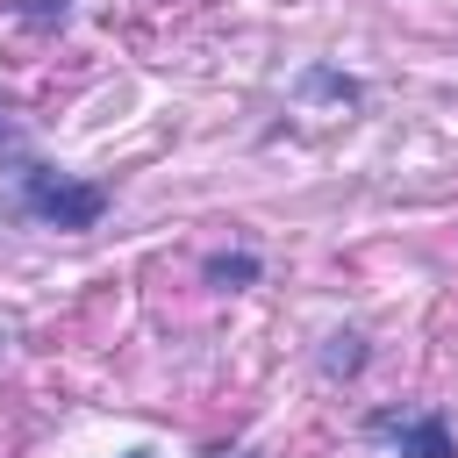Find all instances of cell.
I'll list each match as a JSON object with an SVG mask.
<instances>
[{
    "label": "cell",
    "mask_w": 458,
    "mask_h": 458,
    "mask_svg": "<svg viewBox=\"0 0 458 458\" xmlns=\"http://www.w3.org/2000/svg\"><path fill=\"white\" fill-rule=\"evenodd\" d=\"M358 372H365V336L358 329L322 336V379H358Z\"/></svg>",
    "instance_id": "3957f363"
},
{
    "label": "cell",
    "mask_w": 458,
    "mask_h": 458,
    "mask_svg": "<svg viewBox=\"0 0 458 458\" xmlns=\"http://www.w3.org/2000/svg\"><path fill=\"white\" fill-rule=\"evenodd\" d=\"M21 14H29L36 29H50V21H64V14H72V0H21Z\"/></svg>",
    "instance_id": "8992f818"
},
{
    "label": "cell",
    "mask_w": 458,
    "mask_h": 458,
    "mask_svg": "<svg viewBox=\"0 0 458 458\" xmlns=\"http://www.w3.org/2000/svg\"><path fill=\"white\" fill-rule=\"evenodd\" d=\"M208 458H222V451H208ZM243 458H250V451H243Z\"/></svg>",
    "instance_id": "ba28073f"
},
{
    "label": "cell",
    "mask_w": 458,
    "mask_h": 458,
    "mask_svg": "<svg viewBox=\"0 0 458 458\" xmlns=\"http://www.w3.org/2000/svg\"><path fill=\"white\" fill-rule=\"evenodd\" d=\"M308 93H329V100H358V79H344V72H308Z\"/></svg>",
    "instance_id": "5b68a950"
},
{
    "label": "cell",
    "mask_w": 458,
    "mask_h": 458,
    "mask_svg": "<svg viewBox=\"0 0 458 458\" xmlns=\"http://www.w3.org/2000/svg\"><path fill=\"white\" fill-rule=\"evenodd\" d=\"M0 143H7V114H0Z\"/></svg>",
    "instance_id": "52a82bcc"
},
{
    "label": "cell",
    "mask_w": 458,
    "mask_h": 458,
    "mask_svg": "<svg viewBox=\"0 0 458 458\" xmlns=\"http://www.w3.org/2000/svg\"><path fill=\"white\" fill-rule=\"evenodd\" d=\"M200 272H208V286H222V293H236V286H250V279H258L265 265H258L250 250H215V258H208Z\"/></svg>",
    "instance_id": "277c9868"
},
{
    "label": "cell",
    "mask_w": 458,
    "mask_h": 458,
    "mask_svg": "<svg viewBox=\"0 0 458 458\" xmlns=\"http://www.w3.org/2000/svg\"><path fill=\"white\" fill-rule=\"evenodd\" d=\"M129 458H150V451H129Z\"/></svg>",
    "instance_id": "9c48e42d"
},
{
    "label": "cell",
    "mask_w": 458,
    "mask_h": 458,
    "mask_svg": "<svg viewBox=\"0 0 458 458\" xmlns=\"http://www.w3.org/2000/svg\"><path fill=\"white\" fill-rule=\"evenodd\" d=\"M14 208L29 215V222H43V229H93L100 215H107V186H93V179H72V172H57V165H21L14 172Z\"/></svg>",
    "instance_id": "6da1fadb"
},
{
    "label": "cell",
    "mask_w": 458,
    "mask_h": 458,
    "mask_svg": "<svg viewBox=\"0 0 458 458\" xmlns=\"http://www.w3.org/2000/svg\"><path fill=\"white\" fill-rule=\"evenodd\" d=\"M372 437H386L394 444V458H458V437H451V422L444 415H372L365 422Z\"/></svg>",
    "instance_id": "7a4b0ae2"
}]
</instances>
